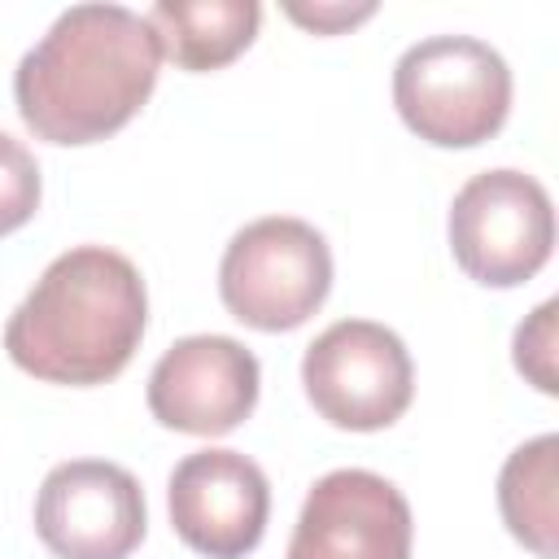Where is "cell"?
I'll return each instance as SVG.
<instances>
[{
    "label": "cell",
    "instance_id": "obj_12",
    "mask_svg": "<svg viewBox=\"0 0 559 559\" xmlns=\"http://www.w3.org/2000/svg\"><path fill=\"white\" fill-rule=\"evenodd\" d=\"M498 511L507 533L537 559H559V437L542 432L507 454L498 472Z\"/></svg>",
    "mask_w": 559,
    "mask_h": 559
},
{
    "label": "cell",
    "instance_id": "obj_3",
    "mask_svg": "<svg viewBox=\"0 0 559 559\" xmlns=\"http://www.w3.org/2000/svg\"><path fill=\"white\" fill-rule=\"evenodd\" d=\"M402 122L437 148H476L511 114V66L472 35H428L393 66Z\"/></svg>",
    "mask_w": 559,
    "mask_h": 559
},
{
    "label": "cell",
    "instance_id": "obj_11",
    "mask_svg": "<svg viewBox=\"0 0 559 559\" xmlns=\"http://www.w3.org/2000/svg\"><path fill=\"white\" fill-rule=\"evenodd\" d=\"M144 17L162 44V57H170L179 70L205 74V70H223L258 39L262 4L258 0H157Z\"/></svg>",
    "mask_w": 559,
    "mask_h": 559
},
{
    "label": "cell",
    "instance_id": "obj_6",
    "mask_svg": "<svg viewBox=\"0 0 559 559\" xmlns=\"http://www.w3.org/2000/svg\"><path fill=\"white\" fill-rule=\"evenodd\" d=\"M310 406L345 432L397 424L415 397V362L402 336L376 319H336L301 354Z\"/></svg>",
    "mask_w": 559,
    "mask_h": 559
},
{
    "label": "cell",
    "instance_id": "obj_13",
    "mask_svg": "<svg viewBox=\"0 0 559 559\" xmlns=\"http://www.w3.org/2000/svg\"><path fill=\"white\" fill-rule=\"evenodd\" d=\"M39 197H44V179L35 153L9 131H0V236L26 227L39 210Z\"/></svg>",
    "mask_w": 559,
    "mask_h": 559
},
{
    "label": "cell",
    "instance_id": "obj_2",
    "mask_svg": "<svg viewBox=\"0 0 559 559\" xmlns=\"http://www.w3.org/2000/svg\"><path fill=\"white\" fill-rule=\"evenodd\" d=\"M148 293L135 262L105 245L66 249L4 323L13 367L44 384H105L140 349Z\"/></svg>",
    "mask_w": 559,
    "mask_h": 559
},
{
    "label": "cell",
    "instance_id": "obj_10",
    "mask_svg": "<svg viewBox=\"0 0 559 559\" xmlns=\"http://www.w3.org/2000/svg\"><path fill=\"white\" fill-rule=\"evenodd\" d=\"M415 520L406 493L367 467L319 476L288 537V559H411Z\"/></svg>",
    "mask_w": 559,
    "mask_h": 559
},
{
    "label": "cell",
    "instance_id": "obj_15",
    "mask_svg": "<svg viewBox=\"0 0 559 559\" xmlns=\"http://www.w3.org/2000/svg\"><path fill=\"white\" fill-rule=\"evenodd\" d=\"M284 13H288L297 26L314 31V35H341V31L358 26V22H367V17L376 13V4H371V0H358V4L328 0V4H284Z\"/></svg>",
    "mask_w": 559,
    "mask_h": 559
},
{
    "label": "cell",
    "instance_id": "obj_5",
    "mask_svg": "<svg viewBox=\"0 0 559 559\" xmlns=\"http://www.w3.org/2000/svg\"><path fill=\"white\" fill-rule=\"evenodd\" d=\"M450 253L459 271L485 288L528 284L555 249L550 192L511 166L472 175L450 201Z\"/></svg>",
    "mask_w": 559,
    "mask_h": 559
},
{
    "label": "cell",
    "instance_id": "obj_8",
    "mask_svg": "<svg viewBox=\"0 0 559 559\" xmlns=\"http://www.w3.org/2000/svg\"><path fill=\"white\" fill-rule=\"evenodd\" d=\"M262 389L253 349L236 336L197 332L179 336L148 371V411L162 428L188 437H223L240 428Z\"/></svg>",
    "mask_w": 559,
    "mask_h": 559
},
{
    "label": "cell",
    "instance_id": "obj_1",
    "mask_svg": "<svg viewBox=\"0 0 559 559\" xmlns=\"http://www.w3.org/2000/svg\"><path fill=\"white\" fill-rule=\"evenodd\" d=\"M162 44L127 4H70L13 70V100L44 144H96L122 131L157 87Z\"/></svg>",
    "mask_w": 559,
    "mask_h": 559
},
{
    "label": "cell",
    "instance_id": "obj_14",
    "mask_svg": "<svg viewBox=\"0 0 559 559\" xmlns=\"http://www.w3.org/2000/svg\"><path fill=\"white\" fill-rule=\"evenodd\" d=\"M555 314H559V301H542L520 328H515V341H511V358H515V371L537 389V393H559V371H555Z\"/></svg>",
    "mask_w": 559,
    "mask_h": 559
},
{
    "label": "cell",
    "instance_id": "obj_9",
    "mask_svg": "<svg viewBox=\"0 0 559 559\" xmlns=\"http://www.w3.org/2000/svg\"><path fill=\"white\" fill-rule=\"evenodd\" d=\"M166 507L179 542L205 559H245L271 520L266 472L240 450H197L175 463Z\"/></svg>",
    "mask_w": 559,
    "mask_h": 559
},
{
    "label": "cell",
    "instance_id": "obj_4",
    "mask_svg": "<svg viewBox=\"0 0 559 559\" xmlns=\"http://www.w3.org/2000/svg\"><path fill=\"white\" fill-rule=\"evenodd\" d=\"M332 293V249L319 227L288 214L245 223L218 262V297L258 332L301 328Z\"/></svg>",
    "mask_w": 559,
    "mask_h": 559
},
{
    "label": "cell",
    "instance_id": "obj_7",
    "mask_svg": "<svg viewBox=\"0 0 559 559\" xmlns=\"http://www.w3.org/2000/svg\"><path fill=\"white\" fill-rule=\"evenodd\" d=\"M144 528V489L109 459L57 463L35 493V533L57 559H127Z\"/></svg>",
    "mask_w": 559,
    "mask_h": 559
}]
</instances>
